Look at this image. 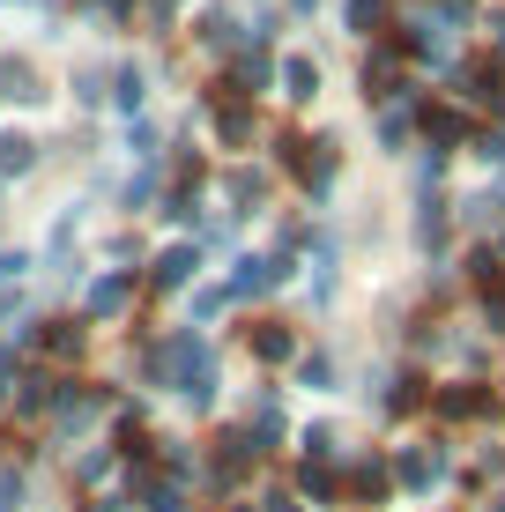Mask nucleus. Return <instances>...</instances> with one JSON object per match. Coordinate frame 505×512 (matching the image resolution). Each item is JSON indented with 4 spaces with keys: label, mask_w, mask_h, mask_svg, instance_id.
I'll return each mask as SVG.
<instances>
[{
    "label": "nucleus",
    "mask_w": 505,
    "mask_h": 512,
    "mask_svg": "<svg viewBox=\"0 0 505 512\" xmlns=\"http://www.w3.org/2000/svg\"><path fill=\"white\" fill-rule=\"evenodd\" d=\"M15 416H45L52 409V401H60V379H52V372H15Z\"/></svg>",
    "instance_id": "423d86ee"
},
{
    "label": "nucleus",
    "mask_w": 505,
    "mask_h": 512,
    "mask_svg": "<svg viewBox=\"0 0 505 512\" xmlns=\"http://www.w3.org/2000/svg\"><path fill=\"white\" fill-rule=\"evenodd\" d=\"M416 245H424V253H431V245H446V208H439V201L416 216Z\"/></svg>",
    "instance_id": "6ab92c4d"
},
{
    "label": "nucleus",
    "mask_w": 505,
    "mask_h": 512,
    "mask_svg": "<svg viewBox=\"0 0 505 512\" xmlns=\"http://www.w3.org/2000/svg\"><path fill=\"white\" fill-rule=\"evenodd\" d=\"M394 483H402L409 498H431V490L446 483V446H402L394 453Z\"/></svg>",
    "instance_id": "f257e3e1"
},
{
    "label": "nucleus",
    "mask_w": 505,
    "mask_h": 512,
    "mask_svg": "<svg viewBox=\"0 0 505 512\" xmlns=\"http://www.w3.org/2000/svg\"><path fill=\"white\" fill-rule=\"evenodd\" d=\"M483 327H491V334H505V290H491V297H483Z\"/></svg>",
    "instance_id": "a878e982"
},
{
    "label": "nucleus",
    "mask_w": 505,
    "mask_h": 512,
    "mask_svg": "<svg viewBox=\"0 0 505 512\" xmlns=\"http://www.w3.org/2000/svg\"><path fill=\"white\" fill-rule=\"evenodd\" d=\"M127 305H134V275H104L90 290V320H119Z\"/></svg>",
    "instance_id": "9d476101"
},
{
    "label": "nucleus",
    "mask_w": 505,
    "mask_h": 512,
    "mask_svg": "<svg viewBox=\"0 0 505 512\" xmlns=\"http://www.w3.org/2000/svg\"><path fill=\"white\" fill-rule=\"evenodd\" d=\"M379 15H387V8H379V0H350V30H364V38H372V30H379Z\"/></svg>",
    "instance_id": "4be33fe9"
},
{
    "label": "nucleus",
    "mask_w": 505,
    "mask_h": 512,
    "mask_svg": "<svg viewBox=\"0 0 505 512\" xmlns=\"http://www.w3.org/2000/svg\"><path fill=\"white\" fill-rule=\"evenodd\" d=\"M268 512H305L298 498H283V490H275V498H268Z\"/></svg>",
    "instance_id": "7c9ffc66"
},
{
    "label": "nucleus",
    "mask_w": 505,
    "mask_h": 512,
    "mask_svg": "<svg viewBox=\"0 0 505 512\" xmlns=\"http://www.w3.org/2000/svg\"><path fill=\"white\" fill-rule=\"evenodd\" d=\"M223 305H231V290H201V297H194V320H216Z\"/></svg>",
    "instance_id": "5701e85b"
},
{
    "label": "nucleus",
    "mask_w": 505,
    "mask_h": 512,
    "mask_svg": "<svg viewBox=\"0 0 505 512\" xmlns=\"http://www.w3.org/2000/svg\"><path fill=\"white\" fill-rule=\"evenodd\" d=\"M290 8H320V0H290Z\"/></svg>",
    "instance_id": "72a5a7b5"
},
{
    "label": "nucleus",
    "mask_w": 505,
    "mask_h": 512,
    "mask_svg": "<svg viewBox=\"0 0 505 512\" xmlns=\"http://www.w3.org/2000/svg\"><path fill=\"white\" fill-rule=\"evenodd\" d=\"M194 275H201V245H171V253L156 260V275H149V282H156V290H186Z\"/></svg>",
    "instance_id": "6e6552de"
},
{
    "label": "nucleus",
    "mask_w": 505,
    "mask_h": 512,
    "mask_svg": "<svg viewBox=\"0 0 505 512\" xmlns=\"http://www.w3.org/2000/svg\"><path fill=\"white\" fill-rule=\"evenodd\" d=\"M231 90L238 97H253V90H268V52H246V60L231 67Z\"/></svg>",
    "instance_id": "4468645a"
},
{
    "label": "nucleus",
    "mask_w": 505,
    "mask_h": 512,
    "mask_svg": "<svg viewBox=\"0 0 505 512\" xmlns=\"http://www.w3.org/2000/svg\"><path fill=\"white\" fill-rule=\"evenodd\" d=\"M0 97H15V104H38L45 90H38V75H30V67H0Z\"/></svg>",
    "instance_id": "f3484780"
},
{
    "label": "nucleus",
    "mask_w": 505,
    "mask_h": 512,
    "mask_svg": "<svg viewBox=\"0 0 505 512\" xmlns=\"http://www.w3.org/2000/svg\"><path fill=\"white\" fill-rule=\"evenodd\" d=\"M149 8H156V15H164V23H171V8H179V0H149Z\"/></svg>",
    "instance_id": "473e14b6"
},
{
    "label": "nucleus",
    "mask_w": 505,
    "mask_h": 512,
    "mask_svg": "<svg viewBox=\"0 0 505 512\" xmlns=\"http://www.w3.org/2000/svg\"><path fill=\"white\" fill-rule=\"evenodd\" d=\"M23 268H30V253H0V282H23Z\"/></svg>",
    "instance_id": "cd10ccee"
},
{
    "label": "nucleus",
    "mask_w": 505,
    "mask_h": 512,
    "mask_svg": "<svg viewBox=\"0 0 505 512\" xmlns=\"http://www.w3.org/2000/svg\"><path fill=\"white\" fill-rule=\"evenodd\" d=\"M298 453H305V468H335L342 461V431H335V423H305Z\"/></svg>",
    "instance_id": "1a4fd4ad"
},
{
    "label": "nucleus",
    "mask_w": 505,
    "mask_h": 512,
    "mask_svg": "<svg viewBox=\"0 0 505 512\" xmlns=\"http://www.w3.org/2000/svg\"><path fill=\"white\" fill-rule=\"evenodd\" d=\"M231 512H253V505H231Z\"/></svg>",
    "instance_id": "f704fd0d"
},
{
    "label": "nucleus",
    "mask_w": 505,
    "mask_h": 512,
    "mask_svg": "<svg viewBox=\"0 0 505 512\" xmlns=\"http://www.w3.org/2000/svg\"><path fill=\"white\" fill-rule=\"evenodd\" d=\"M15 312H23V305H15V297H8V290H0V320H15Z\"/></svg>",
    "instance_id": "2f4dec72"
},
{
    "label": "nucleus",
    "mask_w": 505,
    "mask_h": 512,
    "mask_svg": "<svg viewBox=\"0 0 505 512\" xmlns=\"http://www.w3.org/2000/svg\"><path fill=\"white\" fill-rule=\"evenodd\" d=\"M201 38H208V45H231V38H238V15L208 8V15H201Z\"/></svg>",
    "instance_id": "412c9836"
},
{
    "label": "nucleus",
    "mask_w": 505,
    "mask_h": 512,
    "mask_svg": "<svg viewBox=\"0 0 505 512\" xmlns=\"http://www.w3.org/2000/svg\"><path fill=\"white\" fill-rule=\"evenodd\" d=\"M52 409H60V431H90V423L104 416V394H97V386H60Z\"/></svg>",
    "instance_id": "20e7f679"
},
{
    "label": "nucleus",
    "mask_w": 505,
    "mask_h": 512,
    "mask_svg": "<svg viewBox=\"0 0 505 512\" xmlns=\"http://www.w3.org/2000/svg\"><path fill=\"white\" fill-rule=\"evenodd\" d=\"M246 342H253V357H260V364H290V357H298V334H290L283 320H260V327H246Z\"/></svg>",
    "instance_id": "0eeeda50"
},
{
    "label": "nucleus",
    "mask_w": 505,
    "mask_h": 512,
    "mask_svg": "<svg viewBox=\"0 0 505 512\" xmlns=\"http://www.w3.org/2000/svg\"><path fill=\"white\" fill-rule=\"evenodd\" d=\"M298 379H305V386H327V379H335V364H327V357H305Z\"/></svg>",
    "instance_id": "393cba45"
},
{
    "label": "nucleus",
    "mask_w": 505,
    "mask_h": 512,
    "mask_svg": "<svg viewBox=\"0 0 505 512\" xmlns=\"http://www.w3.org/2000/svg\"><path fill=\"white\" fill-rule=\"evenodd\" d=\"M15 394V357H8V342H0V401Z\"/></svg>",
    "instance_id": "c756f323"
},
{
    "label": "nucleus",
    "mask_w": 505,
    "mask_h": 512,
    "mask_svg": "<svg viewBox=\"0 0 505 512\" xmlns=\"http://www.w3.org/2000/svg\"><path fill=\"white\" fill-rule=\"evenodd\" d=\"M298 490H305L312 505H327V498L342 490V475H335V468H305V475H298Z\"/></svg>",
    "instance_id": "a211bd4d"
},
{
    "label": "nucleus",
    "mask_w": 505,
    "mask_h": 512,
    "mask_svg": "<svg viewBox=\"0 0 505 512\" xmlns=\"http://www.w3.org/2000/svg\"><path fill=\"white\" fill-rule=\"evenodd\" d=\"M75 475H82V483H104V475H112V461H104V453H82Z\"/></svg>",
    "instance_id": "b1692460"
},
{
    "label": "nucleus",
    "mask_w": 505,
    "mask_h": 512,
    "mask_svg": "<svg viewBox=\"0 0 505 512\" xmlns=\"http://www.w3.org/2000/svg\"><path fill=\"white\" fill-rule=\"evenodd\" d=\"M424 134H431V141H461L468 119L454 112V104H431V112H424Z\"/></svg>",
    "instance_id": "dca6fc26"
},
{
    "label": "nucleus",
    "mask_w": 505,
    "mask_h": 512,
    "mask_svg": "<svg viewBox=\"0 0 505 512\" xmlns=\"http://www.w3.org/2000/svg\"><path fill=\"white\" fill-rule=\"evenodd\" d=\"M23 342H30V349H45V357H60V364H67V357H82V327H75V320H45V327H23Z\"/></svg>",
    "instance_id": "39448f33"
},
{
    "label": "nucleus",
    "mask_w": 505,
    "mask_h": 512,
    "mask_svg": "<svg viewBox=\"0 0 505 512\" xmlns=\"http://www.w3.org/2000/svg\"><path fill=\"white\" fill-rule=\"evenodd\" d=\"M23 505V475H0V512H15Z\"/></svg>",
    "instance_id": "bb28decb"
},
{
    "label": "nucleus",
    "mask_w": 505,
    "mask_h": 512,
    "mask_svg": "<svg viewBox=\"0 0 505 512\" xmlns=\"http://www.w3.org/2000/svg\"><path fill=\"white\" fill-rule=\"evenodd\" d=\"M394 82H402V45H379L372 60H364V97H372V104L402 97V90H394Z\"/></svg>",
    "instance_id": "7ed1b4c3"
},
{
    "label": "nucleus",
    "mask_w": 505,
    "mask_h": 512,
    "mask_svg": "<svg viewBox=\"0 0 505 512\" xmlns=\"http://www.w3.org/2000/svg\"><path fill=\"white\" fill-rule=\"evenodd\" d=\"M431 409H439L446 423H468V416L491 409V394H483L476 379H454V386H439V394H431Z\"/></svg>",
    "instance_id": "f03ea898"
},
{
    "label": "nucleus",
    "mask_w": 505,
    "mask_h": 512,
    "mask_svg": "<svg viewBox=\"0 0 505 512\" xmlns=\"http://www.w3.org/2000/svg\"><path fill=\"white\" fill-rule=\"evenodd\" d=\"M312 90H320V67H312L305 52H290V60H283V97H298V104H305Z\"/></svg>",
    "instance_id": "ddd939ff"
},
{
    "label": "nucleus",
    "mask_w": 505,
    "mask_h": 512,
    "mask_svg": "<svg viewBox=\"0 0 505 512\" xmlns=\"http://www.w3.org/2000/svg\"><path fill=\"white\" fill-rule=\"evenodd\" d=\"M112 97H119V112H142V67H119Z\"/></svg>",
    "instance_id": "aec40b11"
},
{
    "label": "nucleus",
    "mask_w": 505,
    "mask_h": 512,
    "mask_svg": "<svg viewBox=\"0 0 505 512\" xmlns=\"http://www.w3.org/2000/svg\"><path fill=\"white\" fill-rule=\"evenodd\" d=\"M476 156H483V164H505V134H483V141H476Z\"/></svg>",
    "instance_id": "c85d7f7f"
},
{
    "label": "nucleus",
    "mask_w": 505,
    "mask_h": 512,
    "mask_svg": "<svg viewBox=\"0 0 505 512\" xmlns=\"http://www.w3.org/2000/svg\"><path fill=\"white\" fill-rule=\"evenodd\" d=\"M142 505H149V512H186V483H179V475H149V483H142Z\"/></svg>",
    "instance_id": "f8f14e48"
},
{
    "label": "nucleus",
    "mask_w": 505,
    "mask_h": 512,
    "mask_svg": "<svg viewBox=\"0 0 505 512\" xmlns=\"http://www.w3.org/2000/svg\"><path fill=\"white\" fill-rule=\"evenodd\" d=\"M30 164H38V141H30V134H15V127H8V134H0V179H23V171H30Z\"/></svg>",
    "instance_id": "9b49d317"
},
{
    "label": "nucleus",
    "mask_w": 505,
    "mask_h": 512,
    "mask_svg": "<svg viewBox=\"0 0 505 512\" xmlns=\"http://www.w3.org/2000/svg\"><path fill=\"white\" fill-rule=\"evenodd\" d=\"M216 134L231 141V149H246V141H253V112H246V104H223V112H216Z\"/></svg>",
    "instance_id": "2eb2a0df"
}]
</instances>
